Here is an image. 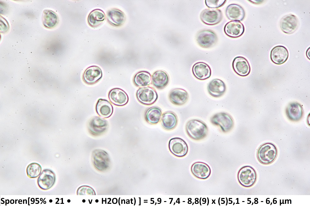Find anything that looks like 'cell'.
<instances>
[{"label":"cell","mask_w":310,"mask_h":206,"mask_svg":"<svg viewBox=\"0 0 310 206\" xmlns=\"http://www.w3.org/2000/svg\"><path fill=\"white\" fill-rule=\"evenodd\" d=\"M102 76V71L100 68L96 66H91L85 70L83 79L86 84H92L99 81Z\"/></svg>","instance_id":"13"},{"label":"cell","mask_w":310,"mask_h":206,"mask_svg":"<svg viewBox=\"0 0 310 206\" xmlns=\"http://www.w3.org/2000/svg\"><path fill=\"white\" fill-rule=\"evenodd\" d=\"M270 58L275 64H282L287 60L289 53L287 49L284 46L277 45L273 48L270 52Z\"/></svg>","instance_id":"15"},{"label":"cell","mask_w":310,"mask_h":206,"mask_svg":"<svg viewBox=\"0 0 310 206\" xmlns=\"http://www.w3.org/2000/svg\"><path fill=\"white\" fill-rule=\"evenodd\" d=\"M14 203V200H11L10 201V203L11 204H13Z\"/></svg>","instance_id":"34"},{"label":"cell","mask_w":310,"mask_h":206,"mask_svg":"<svg viewBox=\"0 0 310 206\" xmlns=\"http://www.w3.org/2000/svg\"><path fill=\"white\" fill-rule=\"evenodd\" d=\"M298 20L296 17L292 14L287 15L283 17L280 23L281 30L287 34H291L296 30Z\"/></svg>","instance_id":"14"},{"label":"cell","mask_w":310,"mask_h":206,"mask_svg":"<svg viewBox=\"0 0 310 206\" xmlns=\"http://www.w3.org/2000/svg\"><path fill=\"white\" fill-rule=\"evenodd\" d=\"M287 116L291 120L297 121L302 118L303 111L302 107L299 104L296 102L290 103L286 109Z\"/></svg>","instance_id":"25"},{"label":"cell","mask_w":310,"mask_h":206,"mask_svg":"<svg viewBox=\"0 0 310 206\" xmlns=\"http://www.w3.org/2000/svg\"><path fill=\"white\" fill-rule=\"evenodd\" d=\"M52 200H49V202H50V203H51V202H52Z\"/></svg>","instance_id":"36"},{"label":"cell","mask_w":310,"mask_h":206,"mask_svg":"<svg viewBox=\"0 0 310 206\" xmlns=\"http://www.w3.org/2000/svg\"><path fill=\"white\" fill-rule=\"evenodd\" d=\"M39 80H41V79H39Z\"/></svg>","instance_id":"38"},{"label":"cell","mask_w":310,"mask_h":206,"mask_svg":"<svg viewBox=\"0 0 310 206\" xmlns=\"http://www.w3.org/2000/svg\"><path fill=\"white\" fill-rule=\"evenodd\" d=\"M217 36L213 31L205 29L199 32L197 36L198 45L204 48H208L214 45L217 42Z\"/></svg>","instance_id":"8"},{"label":"cell","mask_w":310,"mask_h":206,"mask_svg":"<svg viewBox=\"0 0 310 206\" xmlns=\"http://www.w3.org/2000/svg\"><path fill=\"white\" fill-rule=\"evenodd\" d=\"M107 19L112 25L118 26L122 25L125 22V16L123 12L116 8H113L107 12Z\"/></svg>","instance_id":"24"},{"label":"cell","mask_w":310,"mask_h":206,"mask_svg":"<svg viewBox=\"0 0 310 206\" xmlns=\"http://www.w3.org/2000/svg\"><path fill=\"white\" fill-rule=\"evenodd\" d=\"M92 158L95 165H107L109 160L108 153L102 150H95L93 153Z\"/></svg>","instance_id":"31"},{"label":"cell","mask_w":310,"mask_h":206,"mask_svg":"<svg viewBox=\"0 0 310 206\" xmlns=\"http://www.w3.org/2000/svg\"><path fill=\"white\" fill-rule=\"evenodd\" d=\"M50 86H52V85H50Z\"/></svg>","instance_id":"37"},{"label":"cell","mask_w":310,"mask_h":206,"mask_svg":"<svg viewBox=\"0 0 310 206\" xmlns=\"http://www.w3.org/2000/svg\"><path fill=\"white\" fill-rule=\"evenodd\" d=\"M186 131L188 136L195 140H200L207 135L208 129L206 124L202 121L196 119L188 121L186 126Z\"/></svg>","instance_id":"1"},{"label":"cell","mask_w":310,"mask_h":206,"mask_svg":"<svg viewBox=\"0 0 310 206\" xmlns=\"http://www.w3.org/2000/svg\"><path fill=\"white\" fill-rule=\"evenodd\" d=\"M224 31L225 34L230 37L238 38L244 33L245 28L243 24L239 21H231L225 25Z\"/></svg>","instance_id":"10"},{"label":"cell","mask_w":310,"mask_h":206,"mask_svg":"<svg viewBox=\"0 0 310 206\" xmlns=\"http://www.w3.org/2000/svg\"><path fill=\"white\" fill-rule=\"evenodd\" d=\"M108 97L113 104L118 106L126 105L129 101L127 93L119 88H114L111 89L109 92Z\"/></svg>","instance_id":"12"},{"label":"cell","mask_w":310,"mask_h":206,"mask_svg":"<svg viewBox=\"0 0 310 206\" xmlns=\"http://www.w3.org/2000/svg\"><path fill=\"white\" fill-rule=\"evenodd\" d=\"M237 179L240 184L244 187H249L255 182L257 174L252 167L246 165L242 167L237 173Z\"/></svg>","instance_id":"3"},{"label":"cell","mask_w":310,"mask_h":206,"mask_svg":"<svg viewBox=\"0 0 310 206\" xmlns=\"http://www.w3.org/2000/svg\"><path fill=\"white\" fill-rule=\"evenodd\" d=\"M226 85L222 80L215 79L212 80L208 84L207 89L209 93L212 97H219L225 92Z\"/></svg>","instance_id":"20"},{"label":"cell","mask_w":310,"mask_h":206,"mask_svg":"<svg viewBox=\"0 0 310 206\" xmlns=\"http://www.w3.org/2000/svg\"><path fill=\"white\" fill-rule=\"evenodd\" d=\"M95 110L99 115L106 118L110 117L112 114L113 108L108 101L100 98L98 100L96 104Z\"/></svg>","instance_id":"22"},{"label":"cell","mask_w":310,"mask_h":206,"mask_svg":"<svg viewBox=\"0 0 310 206\" xmlns=\"http://www.w3.org/2000/svg\"><path fill=\"white\" fill-rule=\"evenodd\" d=\"M55 180V174L51 170H43L38 177V183L41 189L44 190L51 188L54 184Z\"/></svg>","instance_id":"18"},{"label":"cell","mask_w":310,"mask_h":206,"mask_svg":"<svg viewBox=\"0 0 310 206\" xmlns=\"http://www.w3.org/2000/svg\"><path fill=\"white\" fill-rule=\"evenodd\" d=\"M58 20L57 16L54 12L50 10H45L43 11V22L45 27H54L57 24Z\"/></svg>","instance_id":"30"},{"label":"cell","mask_w":310,"mask_h":206,"mask_svg":"<svg viewBox=\"0 0 310 206\" xmlns=\"http://www.w3.org/2000/svg\"><path fill=\"white\" fill-rule=\"evenodd\" d=\"M192 72L198 79L204 80L209 78L211 75V69L210 66L205 62H198L193 66Z\"/></svg>","instance_id":"17"},{"label":"cell","mask_w":310,"mask_h":206,"mask_svg":"<svg viewBox=\"0 0 310 206\" xmlns=\"http://www.w3.org/2000/svg\"><path fill=\"white\" fill-rule=\"evenodd\" d=\"M51 78H52V76H51Z\"/></svg>","instance_id":"41"},{"label":"cell","mask_w":310,"mask_h":206,"mask_svg":"<svg viewBox=\"0 0 310 206\" xmlns=\"http://www.w3.org/2000/svg\"><path fill=\"white\" fill-rule=\"evenodd\" d=\"M108 123L104 118L98 116L92 118L88 125L89 132L94 135H100L104 133L107 130Z\"/></svg>","instance_id":"9"},{"label":"cell","mask_w":310,"mask_h":206,"mask_svg":"<svg viewBox=\"0 0 310 206\" xmlns=\"http://www.w3.org/2000/svg\"><path fill=\"white\" fill-rule=\"evenodd\" d=\"M21 82H22V81H21Z\"/></svg>","instance_id":"39"},{"label":"cell","mask_w":310,"mask_h":206,"mask_svg":"<svg viewBox=\"0 0 310 206\" xmlns=\"http://www.w3.org/2000/svg\"><path fill=\"white\" fill-rule=\"evenodd\" d=\"M34 82H35V81H34Z\"/></svg>","instance_id":"42"},{"label":"cell","mask_w":310,"mask_h":206,"mask_svg":"<svg viewBox=\"0 0 310 206\" xmlns=\"http://www.w3.org/2000/svg\"><path fill=\"white\" fill-rule=\"evenodd\" d=\"M232 67L235 72L241 76L248 75L250 71L249 62L245 58L242 56H237L234 58Z\"/></svg>","instance_id":"11"},{"label":"cell","mask_w":310,"mask_h":206,"mask_svg":"<svg viewBox=\"0 0 310 206\" xmlns=\"http://www.w3.org/2000/svg\"><path fill=\"white\" fill-rule=\"evenodd\" d=\"M191 171L196 178L202 179L208 178L210 175L211 170L210 166L206 163L196 162L191 166Z\"/></svg>","instance_id":"16"},{"label":"cell","mask_w":310,"mask_h":206,"mask_svg":"<svg viewBox=\"0 0 310 206\" xmlns=\"http://www.w3.org/2000/svg\"><path fill=\"white\" fill-rule=\"evenodd\" d=\"M169 100L173 104L181 105L185 104L188 98V94L185 90L177 88L172 90L169 95Z\"/></svg>","instance_id":"21"},{"label":"cell","mask_w":310,"mask_h":206,"mask_svg":"<svg viewBox=\"0 0 310 206\" xmlns=\"http://www.w3.org/2000/svg\"><path fill=\"white\" fill-rule=\"evenodd\" d=\"M151 76L146 71H141L137 73L133 78L134 84L138 87H145L149 85L151 82Z\"/></svg>","instance_id":"29"},{"label":"cell","mask_w":310,"mask_h":206,"mask_svg":"<svg viewBox=\"0 0 310 206\" xmlns=\"http://www.w3.org/2000/svg\"><path fill=\"white\" fill-rule=\"evenodd\" d=\"M162 115L161 109L157 106H153L146 110L145 114V118L148 123L152 124H156L160 121Z\"/></svg>","instance_id":"28"},{"label":"cell","mask_w":310,"mask_h":206,"mask_svg":"<svg viewBox=\"0 0 310 206\" xmlns=\"http://www.w3.org/2000/svg\"><path fill=\"white\" fill-rule=\"evenodd\" d=\"M169 77L165 71L158 70L155 71L152 76V84L157 88L162 89L164 88L168 84Z\"/></svg>","instance_id":"23"},{"label":"cell","mask_w":310,"mask_h":206,"mask_svg":"<svg viewBox=\"0 0 310 206\" xmlns=\"http://www.w3.org/2000/svg\"><path fill=\"white\" fill-rule=\"evenodd\" d=\"M6 204H9V200H6Z\"/></svg>","instance_id":"35"},{"label":"cell","mask_w":310,"mask_h":206,"mask_svg":"<svg viewBox=\"0 0 310 206\" xmlns=\"http://www.w3.org/2000/svg\"><path fill=\"white\" fill-rule=\"evenodd\" d=\"M225 14L228 18L232 21L242 20L245 16V12L240 6L236 4L229 5L227 7Z\"/></svg>","instance_id":"19"},{"label":"cell","mask_w":310,"mask_h":206,"mask_svg":"<svg viewBox=\"0 0 310 206\" xmlns=\"http://www.w3.org/2000/svg\"><path fill=\"white\" fill-rule=\"evenodd\" d=\"M277 150L276 146L272 143H266L259 148L257 153L259 161L261 163L268 165L273 162L276 159Z\"/></svg>","instance_id":"2"},{"label":"cell","mask_w":310,"mask_h":206,"mask_svg":"<svg viewBox=\"0 0 310 206\" xmlns=\"http://www.w3.org/2000/svg\"><path fill=\"white\" fill-rule=\"evenodd\" d=\"M168 147L170 152L178 157H183L187 153L188 147L186 143L182 139L175 137L169 141Z\"/></svg>","instance_id":"7"},{"label":"cell","mask_w":310,"mask_h":206,"mask_svg":"<svg viewBox=\"0 0 310 206\" xmlns=\"http://www.w3.org/2000/svg\"><path fill=\"white\" fill-rule=\"evenodd\" d=\"M42 168L40 165L36 163L30 164L27 168V175L30 178H34L40 175Z\"/></svg>","instance_id":"32"},{"label":"cell","mask_w":310,"mask_h":206,"mask_svg":"<svg viewBox=\"0 0 310 206\" xmlns=\"http://www.w3.org/2000/svg\"><path fill=\"white\" fill-rule=\"evenodd\" d=\"M223 15L219 9H206L201 13L200 18L205 24L210 25L218 24L221 20Z\"/></svg>","instance_id":"6"},{"label":"cell","mask_w":310,"mask_h":206,"mask_svg":"<svg viewBox=\"0 0 310 206\" xmlns=\"http://www.w3.org/2000/svg\"><path fill=\"white\" fill-rule=\"evenodd\" d=\"M29 84H28V85H29Z\"/></svg>","instance_id":"40"},{"label":"cell","mask_w":310,"mask_h":206,"mask_svg":"<svg viewBox=\"0 0 310 206\" xmlns=\"http://www.w3.org/2000/svg\"><path fill=\"white\" fill-rule=\"evenodd\" d=\"M226 1L225 0H206L205 2L208 7L215 9L223 6Z\"/></svg>","instance_id":"33"},{"label":"cell","mask_w":310,"mask_h":206,"mask_svg":"<svg viewBox=\"0 0 310 206\" xmlns=\"http://www.w3.org/2000/svg\"><path fill=\"white\" fill-rule=\"evenodd\" d=\"M105 14L103 11L99 9L92 10L89 14L88 21L89 25L95 27L100 24L105 19Z\"/></svg>","instance_id":"27"},{"label":"cell","mask_w":310,"mask_h":206,"mask_svg":"<svg viewBox=\"0 0 310 206\" xmlns=\"http://www.w3.org/2000/svg\"><path fill=\"white\" fill-rule=\"evenodd\" d=\"M210 121L213 124L219 126L224 132H227L232 128L234 122L232 117L228 114L220 112L214 115Z\"/></svg>","instance_id":"4"},{"label":"cell","mask_w":310,"mask_h":206,"mask_svg":"<svg viewBox=\"0 0 310 206\" xmlns=\"http://www.w3.org/2000/svg\"><path fill=\"white\" fill-rule=\"evenodd\" d=\"M136 97L141 104L150 105L156 102L158 98V95L153 88L147 87L140 88L137 91Z\"/></svg>","instance_id":"5"},{"label":"cell","mask_w":310,"mask_h":206,"mask_svg":"<svg viewBox=\"0 0 310 206\" xmlns=\"http://www.w3.org/2000/svg\"><path fill=\"white\" fill-rule=\"evenodd\" d=\"M177 120V117L175 113L170 111L166 112L162 115L161 123L165 129L170 130L175 127Z\"/></svg>","instance_id":"26"}]
</instances>
